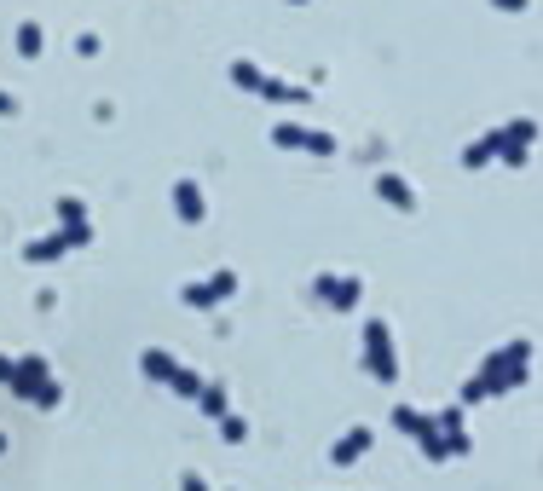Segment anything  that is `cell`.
Here are the masks:
<instances>
[{
  "instance_id": "6da1fadb",
  "label": "cell",
  "mask_w": 543,
  "mask_h": 491,
  "mask_svg": "<svg viewBox=\"0 0 543 491\" xmlns=\"http://www.w3.org/2000/svg\"><path fill=\"white\" fill-rule=\"evenodd\" d=\"M526 359H532V341H509V347H497L486 359V370H480V382H486V393H509L526 382Z\"/></svg>"
},
{
  "instance_id": "7a4b0ae2",
  "label": "cell",
  "mask_w": 543,
  "mask_h": 491,
  "mask_svg": "<svg viewBox=\"0 0 543 491\" xmlns=\"http://www.w3.org/2000/svg\"><path fill=\"white\" fill-rule=\"evenodd\" d=\"M231 81H238V87H249V93H261V98H278V104H306V87L266 76L255 58H238V64H231Z\"/></svg>"
},
{
  "instance_id": "3957f363",
  "label": "cell",
  "mask_w": 543,
  "mask_h": 491,
  "mask_svg": "<svg viewBox=\"0 0 543 491\" xmlns=\"http://www.w3.org/2000/svg\"><path fill=\"white\" fill-rule=\"evenodd\" d=\"M364 364L376 382H393L399 376V359H393V329L381 318H364Z\"/></svg>"
},
{
  "instance_id": "277c9868",
  "label": "cell",
  "mask_w": 543,
  "mask_h": 491,
  "mask_svg": "<svg viewBox=\"0 0 543 491\" xmlns=\"http://www.w3.org/2000/svg\"><path fill=\"white\" fill-rule=\"evenodd\" d=\"M12 393L18 399H29V404H58V382H53V370H46V359H18V382H12Z\"/></svg>"
},
{
  "instance_id": "5b68a950",
  "label": "cell",
  "mask_w": 543,
  "mask_h": 491,
  "mask_svg": "<svg viewBox=\"0 0 543 491\" xmlns=\"http://www.w3.org/2000/svg\"><path fill=\"white\" fill-rule=\"evenodd\" d=\"M272 145H289V151H313V156H330V151H336V139H330L324 128H295V121H278V128H272Z\"/></svg>"
},
{
  "instance_id": "8992f818",
  "label": "cell",
  "mask_w": 543,
  "mask_h": 491,
  "mask_svg": "<svg viewBox=\"0 0 543 491\" xmlns=\"http://www.w3.org/2000/svg\"><path fill=\"white\" fill-rule=\"evenodd\" d=\"M231 289H238V272H231V266H220L208 284H185V289H180V301H185V306H220Z\"/></svg>"
},
{
  "instance_id": "52a82bcc",
  "label": "cell",
  "mask_w": 543,
  "mask_h": 491,
  "mask_svg": "<svg viewBox=\"0 0 543 491\" xmlns=\"http://www.w3.org/2000/svg\"><path fill=\"white\" fill-rule=\"evenodd\" d=\"M503 133V145H497V156L509 168H526V156H532V139H538V128L532 121H509V128H497Z\"/></svg>"
},
{
  "instance_id": "ba28073f",
  "label": "cell",
  "mask_w": 543,
  "mask_h": 491,
  "mask_svg": "<svg viewBox=\"0 0 543 491\" xmlns=\"http://www.w3.org/2000/svg\"><path fill=\"white\" fill-rule=\"evenodd\" d=\"M313 289L324 295V301L336 306V312H353V306H359V295H364L359 278H330V272H318V284H313Z\"/></svg>"
},
{
  "instance_id": "9c48e42d",
  "label": "cell",
  "mask_w": 543,
  "mask_h": 491,
  "mask_svg": "<svg viewBox=\"0 0 543 491\" xmlns=\"http://www.w3.org/2000/svg\"><path fill=\"white\" fill-rule=\"evenodd\" d=\"M376 196H381L388 208H399V214H411V208H416L411 179H399V174H376Z\"/></svg>"
},
{
  "instance_id": "30bf717a",
  "label": "cell",
  "mask_w": 543,
  "mask_h": 491,
  "mask_svg": "<svg viewBox=\"0 0 543 491\" xmlns=\"http://www.w3.org/2000/svg\"><path fill=\"white\" fill-rule=\"evenodd\" d=\"M76 243H70V231H46V237H35V243H23V261H58V254H70Z\"/></svg>"
},
{
  "instance_id": "8fae6325",
  "label": "cell",
  "mask_w": 543,
  "mask_h": 491,
  "mask_svg": "<svg viewBox=\"0 0 543 491\" xmlns=\"http://www.w3.org/2000/svg\"><path fill=\"white\" fill-rule=\"evenodd\" d=\"M174 214L185 220V226H196V220L208 214V203H203V191H196V179H180V186H174Z\"/></svg>"
},
{
  "instance_id": "7c38bea8",
  "label": "cell",
  "mask_w": 543,
  "mask_h": 491,
  "mask_svg": "<svg viewBox=\"0 0 543 491\" xmlns=\"http://www.w3.org/2000/svg\"><path fill=\"white\" fill-rule=\"evenodd\" d=\"M370 451V428H347V434L336 439V451H330V462H336V469H347V462H359Z\"/></svg>"
},
{
  "instance_id": "4fadbf2b",
  "label": "cell",
  "mask_w": 543,
  "mask_h": 491,
  "mask_svg": "<svg viewBox=\"0 0 543 491\" xmlns=\"http://www.w3.org/2000/svg\"><path fill=\"white\" fill-rule=\"evenodd\" d=\"M393 428H399L405 439H422V434H434V416H422V411H411V404H393Z\"/></svg>"
},
{
  "instance_id": "5bb4252c",
  "label": "cell",
  "mask_w": 543,
  "mask_h": 491,
  "mask_svg": "<svg viewBox=\"0 0 543 491\" xmlns=\"http://www.w3.org/2000/svg\"><path fill=\"white\" fill-rule=\"evenodd\" d=\"M434 422H439V434H446L451 457H463V451H468V434H463V404H451V411H439Z\"/></svg>"
},
{
  "instance_id": "9a60e30c",
  "label": "cell",
  "mask_w": 543,
  "mask_h": 491,
  "mask_svg": "<svg viewBox=\"0 0 543 491\" xmlns=\"http://www.w3.org/2000/svg\"><path fill=\"white\" fill-rule=\"evenodd\" d=\"M139 370L151 376V382H163V387H168V382H174V370H180V364L168 359L163 347H151V353H139Z\"/></svg>"
},
{
  "instance_id": "2e32d148",
  "label": "cell",
  "mask_w": 543,
  "mask_h": 491,
  "mask_svg": "<svg viewBox=\"0 0 543 491\" xmlns=\"http://www.w3.org/2000/svg\"><path fill=\"white\" fill-rule=\"evenodd\" d=\"M497 145H503V133H497V128H491V133H486V139H474V145H468V151H463V168H486V162H491V156H497Z\"/></svg>"
},
{
  "instance_id": "e0dca14e",
  "label": "cell",
  "mask_w": 543,
  "mask_h": 491,
  "mask_svg": "<svg viewBox=\"0 0 543 491\" xmlns=\"http://www.w3.org/2000/svg\"><path fill=\"white\" fill-rule=\"evenodd\" d=\"M196 404H203V411L220 422V416L231 411V399H226V382H203V393H196Z\"/></svg>"
},
{
  "instance_id": "ac0fdd59",
  "label": "cell",
  "mask_w": 543,
  "mask_h": 491,
  "mask_svg": "<svg viewBox=\"0 0 543 491\" xmlns=\"http://www.w3.org/2000/svg\"><path fill=\"white\" fill-rule=\"evenodd\" d=\"M41 46H46L41 23H18V53H23V58H41Z\"/></svg>"
},
{
  "instance_id": "d6986e66",
  "label": "cell",
  "mask_w": 543,
  "mask_h": 491,
  "mask_svg": "<svg viewBox=\"0 0 543 491\" xmlns=\"http://www.w3.org/2000/svg\"><path fill=\"white\" fill-rule=\"evenodd\" d=\"M58 220H64V226H93V220H88V203H81V196H58Z\"/></svg>"
},
{
  "instance_id": "ffe728a7",
  "label": "cell",
  "mask_w": 543,
  "mask_h": 491,
  "mask_svg": "<svg viewBox=\"0 0 543 491\" xmlns=\"http://www.w3.org/2000/svg\"><path fill=\"white\" fill-rule=\"evenodd\" d=\"M168 387H174V393H185V399H196V393H203V376H196V370H185V364H180V370H174V382H168Z\"/></svg>"
},
{
  "instance_id": "44dd1931",
  "label": "cell",
  "mask_w": 543,
  "mask_h": 491,
  "mask_svg": "<svg viewBox=\"0 0 543 491\" xmlns=\"http://www.w3.org/2000/svg\"><path fill=\"white\" fill-rule=\"evenodd\" d=\"M220 434H226L231 445H238V439H249V422H243L238 411H226V416H220Z\"/></svg>"
},
{
  "instance_id": "7402d4cb",
  "label": "cell",
  "mask_w": 543,
  "mask_h": 491,
  "mask_svg": "<svg viewBox=\"0 0 543 491\" xmlns=\"http://www.w3.org/2000/svg\"><path fill=\"white\" fill-rule=\"evenodd\" d=\"M474 399H486V382H480V376H474V382H463V399H456V404H474Z\"/></svg>"
},
{
  "instance_id": "603a6c76",
  "label": "cell",
  "mask_w": 543,
  "mask_h": 491,
  "mask_svg": "<svg viewBox=\"0 0 543 491\" xmlns=\"http://www.w3.org/2000/svg\"><path fill=\"white\" fill-rule=\"evenodd\" d=\"M18 382V359H6V353H0V387H12Z\"/></svg>"
},
{
  "instance_id": "cb8c5ba5",
  "label": "cell",
  "mask_w": 543,
  "mask_h": 491,
  "mask_svg": "<svg viewBox=\"0 0 543 491\" xmlns=\"http://www.w3.org/2000/svg\"><path fill=\"white\" fill-rule=\"evenodd\" d=\"M180 491H208V486H203V474H185V480H180Z\"/></svg>"
},
{
  "instance_id": "d4e9b609",
  "label": "cell",
  "mask_w": 543,
  "mask_h": 491,
  "mask_svg": "<svg viewBox=\"0 0 543 491\" xmlns=\"http://www.w3.org/2000/svg\"><path fill=\"white\" fill-rule=\"evenodd\" d=\"M12 110H18V98H12V93H0V116H12Z\"/></svg>"
},
{
  "instance_id": "484cf974",
  "label": "cell",
  "mask_w": 543,
  "mask_h": 491,
  "mask_svg": "<svg viewBox=\"0 0 543 491\" xmlns=\"http://www.w3.org/2000/svg\"><path fill=\"white\" fill-rule=\"evenodd\" d=\"M497 6H503V12H526V6H532V0H497Z\"/></svg>"
},
{
  "instance_id": "4316f807",
  "label": "cell",
  "mask_w": 543,
  "mask_h": 491,
  "mask_svg": "<svg viewBox=\"0 0 543 491\" xmlns=\"http://www.w3.org/2000/svg\"><path fill=\"white\" fill-rule=\"evenodd\" d=\"M0 451H6V434H0Z\"/></svg>"
},
{
  "instance_id": "83f0119b",
  "label": "cell",
  "mask_w": 543,
  "mask_h": 491,
  "mask_svg": "<svg viewBox=\"0 0 543 491\" xmlns=\"http://www.w3.org/2000/svg\"><path fill=\"white\" fill-rule=\"evenodd\" d=\"M295 6H306V0H295Z\"/></svg>"
}]
</instances>
